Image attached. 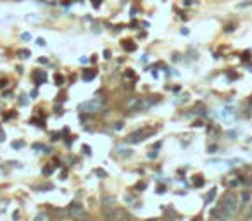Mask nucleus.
I'll use <instances>...</instances> for the list:
<instances>
[{
    "mask_svg": "<svg viewBox=\"0 0 252 221\" xmlns=\"http://www.w3.org/2000/svg\"><path fill=\"white\" fill-rule=\"evenodd\" d=\"M92 5H93L95 9H98V7L102 5V0H92Z\"/></svg>",
    "mask_w": 252,
    "mask_h": 221,
    "instance_id": "5701e85b",
    "label": "nucleus"
},
{
    "mask_svg": "<svg viewBox=\"0 0 252 221\" xmlns=\"http://www.w3.org/2000/svg\"><path fill=\"white\" fill-rule=\"evenodd\" d=\"M126 76H128V78H133L135 74H133V71H131V69H128V71H126Z\"/></svg>",
    "mask_w": 252,
    "mask_h": 221,
    "instance_id": "473e14b6",
    "label": "nucleus"
},
{
    "mask_svg": "<svg viewBox=\"0 0 252 221\" xmlns=\"http://www.w3.org/2000/svg\"><path fill=\"white\" fill-rule=\"evenodd\" d=\"M95 175L100 176V178H105V176H107V173H105L104 169H95Z\"/></svg>",
    "mask_w": 252,
    "mask_h": 221,
    "instance_id": "aec40b11",
    "label": "nucleus"
},
{
    "mask_svg": "<svg viewBox=\"0 0 252 221\" xmlns=\"http://www.w3.org/2000/svg\"><path fill=\"white\" fill-rule=\"evenodd\" d=\"M249 102H251V104H252V97H251V99H249Z\"/></svg>",
    "mask_w": 252,
    "mask_h": 221,
    "instance_id": "37998d69",
    "label": "nucleus"
},
{
    "mask_svg": "<svg viewBox=\"0 0 252 221\" xmlns=\"http://www.w3.org/2000/svg\"><path fill=\"white\" fill-rule=\"evenodd\" d=\"M104 57H105V59H111V52H109V50H104Z\"/></svg>",
    "mask_w": 252,
    "mask_h": 221,
    "instance_id": "2f4dec72",
    "label": "nucleus"
},
{
    "mask_svg": "<svg viewBox=\"0 0 252 221\" xmlns=\"http://www.w3.org/2000/svg\"><path fill=\"white\" fill-rule=\"evenodd\" d=\"M50 140H52V142H55V140H60V133H57V131H52V133H50Z\"/></svg>",
    "mask_w": 252,
    "mask_h": 221,
    "instance_id": "2eb2a0df",
    "label": "nucleus"
},
{
    "mask_svg": "<svg viewBox=\"0 0 252 221\" xmlns=\"http://www.w3.org/2000/svg\"><path fill=\"white\" fill-rule=\"evenodd\" d=\"M31 78H33L35 85H41V83L47 81V73H45L43 69H35V71L31 73Z\"/></svg>",
    "mask_w": 252,
    "mask_h": 221,
    "instance_id": "0eeeda50",
    "label": "nucleus"
},
{
    "mask_svg": "<svg viewBox=\"0 0 252 221\" xmlns=\"http://www.w3.org/2000/svg\"><path fill=\"white\" fill-rule=\"evenodd\" d=\"M214 197H216V188H213V190L209 192V195H207V202H213Z\"/></svg>",
    "mask_w": 252,
    "mask_h": 221,
    "instance_id": "f3484780",
    "label": "nucleus"
},
{
    "mask_svg": "<svg viewBox=\"0 0 252 221\" xmlns=\"http://www.w3.org/2000/svg\"><path fill=\"white\" fill-rule=\"evenodd\" d=\"M57 100H59V102H64V100H66V97H64V95H59V99H57Z\"/></svg>",
    "mask_w": 252,
    "mask_h": 221,
    "instance_id": "e433bc0d",
    "label": "nucleus"
},
{
    "mask_svg": "<svg viewBox=\"0 0 252 221\" xmlns=\"http://www.w3.org/2000/svg\"><path fill=\"white\" fill-rule=\"evenodd\" d=\"M52 171H54L52 168H43V169H41V173H43V175H50Z\"/></svg>",
    "mask_w": 252,
    "mask_h": 221,
    "instance_id": "bb28decb",
    "label": "nucleus"
},
{
    "mask_svg": "<svg viewBox=\"0 0 252 221\" xmlns=\"http://www.w3.org/2000/svg\"><path fill=\"white\" fill-rule=\"evenodd\" d=\"M192 126H197V128H199V126H202V121H195V123H194Z\"/></svg>",
    "mask_w": 252,
    "mask_h": 221,
    "instance_id": "f704fd0d",
    "label": "nucleus"
},
{
    "mask_svg": "<svg viewBox=\"0 0 252 221\" xmlns=\"http://www.w3.org/2000/svg\"><path fill=\"white\" fill-rule=\"evenodd\" d=\"M194 187H197V188H200V187H204V178H202L200 175H197V176H194Z\"/></svg>",
    "mask_w": 252,
    "mask_h": 221,
    "instance_id": "f8f14e48",
    "label": "nucleus"
},
{
    "mask_svg": "<svg viewBox=\"0 0 252 221\" xmlns=\"http://www.w3.org/2000/svg\"><path fill=\"white\" fill-rule=\"evenodd\" d=\"M154 133H156V128H140L126 137V143H140V142L147 140L149 137H152Z\"/></svg>",
    "mask_w": 252,
    "mask_h": 221,
    "instance_id": "7ed1b4c3",
    "label": "nucleus"
},
{
    "mask_svg": "<svg viewBox=\"0 0 252 221\" xmlns=\"http://www.w3.org/2000/svg\"><path fill=\"white\" fill-rule=\"evenodd\" d=\"M67 211H69V214H71L73 218H76V220H83V218L86 216V211H85V207H83L79 202H71L69 207H67Z\"/></svg>",
    "mask_w": 252,
    "mask_h": 221,
    "instance_id": "423d86ee",
    "label": "nucleus"
},
{
    "mask_svg": "<svg viewBox=\"0 0 252 221\" xmlns=\"http://www.w3.org/2000/svg\"><path fill=\"white\" fill-rule=\"evenodd\" d=\"M147 221H159V220H147Z\"/></svg>",
    "mask_w": 252,
    "mask_h": 221,
    "instance_id": "79ce46f5",
    "label": "nucleus"
},
{
    "mask_svg": "<svg viewBox=\"0 0 252 221\" xmlns=\"http://www.w3.org/2000/svg\"><path fill=\"white\" fill-rule=\"evenodd\" d=\"M228 78H230V80H237L238 74H235V73H228Z\"/></svg>",
    "mask_w": 252,
    "mask_h": 221,
    "instance_id": "c756f323",
    "label": "nucleus"
},
{
    "mask_svg": "<svg viewBox=\"0 0 252 221\" xmlns=\"http://www.w3.org/2000/svg\"><path fill=\"white\" fill-rule=\"evenodd\" d=\"M164 190H166V188H164V187H162V185H161V187H159V188H157V192H159V194H162V192H164Z\"/></svg>",
    "mask_w": 252,
    "mask_h": 221,
    "instance_id": "58836bf2",
    "label": "nucleus"
},
{
    "mask_svg": "<svg viewBox=\"0 0 252 221\" xmlns=\"http://www.w3.org/2000/svg\"><path fill=\"white\" fill-rule=\"evenodd\" d=\"M114 204H116V199L112 195H104L102 197V206L104 207H112Z\"/></svg>",
    "mask_w": 252,
    "mask_h": 221,
    "instance_id": "9b49d317",
    "label": "nucleus"
},
{
    "mask_svg": "<svg viewBox=\"0 0 252 221\" xmlns=\"http://www.w3.org/2000/svg\"><path fill=\"white\" fill-rule=\"evenodd\" d=\"M104 105V99H93V100H86L83 104H79V111L83 112H95V111H100Z\"/></svg>",
    "mask_w": 252,
    "mask_h": 221,
    "instance_id": "39448f33",
    "label": "nucleus"
},
{
    "mask_svg": "<svg viewBox=\"0 0 252 221\" xmlns=\"http://www.w3.org/2000/svg\"><path fill=\"white\" fill-rule=\"evenodd\" d=\"M190 31H188V28H181V35H188Z\"/></svg>",
    "mask_w": 252,
    "mask_h": 221,
    "instance_id": "72a5a7b5",
    "label": "nucleus"
},
{
    "mask_svg": "<svg viewBox=\"0 0 252 221\" xmlns=\"http://www.w3.org/2000/svg\"><path fill=\"white\" fill-rule=\"evenodd\" d=\"M104 214L109 221H131V216L124 209H119V207H105Z\"/></svg>",
    "mask_w": 252,
    "mask_h": 221,
    "instance_id": "20e7f679",
    "label": "nucleus"
},
{
    "mask_svg": "<svg viewBox=\"0 0 252 221\" xmlns=\"http://www.w3.org/2000/svg\"><path fill=\"white\" fill-rule=\"evenodd\" d=\"M35 221H47V218H45V214H36V218H35Z\"/></svg>",
    "mask_w": 252,
    "mask_h": 221,
    "instance_id": "b1692460",
    "label": "nucleus"
},
{
    "mask_svg": "<svg viewBox=\"0 0 252 221\" xmlns=\"http://www.w3.org/2000/svg\"><path fill=\"white\" fill-rule=\"evenodd\" d=\"M216 150H218V147H216V145H211V147H207V152H211V154H214Z\"/></svg>",
    "mask_w": 252,
    "mask_h": 221,
    "instance_id": "a878e982",
    "label": "nucleus"
},
{
    "mask_svg": "<svg viewBox=\"0 0 252 221\" xmlns=\"http://www.w3.org/2000/svg\"><path fill=\"white\" fill-rule=\"evenodd\" d=\"M135 188H137V190H143V188H145V183H137Z\"/></svg>",
    "mask_w": 252,
    "mask_h": 221,
    "instance_id": "7c9ffc66",
    "label": "nucleus"
},
{
    "mask_svg": "<svg viewBox=\"0 0 252 221\" xmlns=\"http://www.w3.org/2000/svg\"><path fill=\"white\" fill-rule=\"evenodd\" d=\"M17 55H19V57H22V59H26V57H29V55H31V52H29L28 48H19V50H17Z\"/></svg>",
    "mask_w": 252,
    "mask_h": 221,
    "instance_id": "4468645a",
    "label": "nucleus"
},
{
    "mask_svg": "<svg viewBox=\"0 0 252 221\" xmlns=\"http://www.w3.org/2000/svg\"><path fill=\"white\" fill-rule=\"evenodd\" d=\"M161 99L157 95H147V97H135L128 102V109L135 111V112H145L149 111L152 105H156Z\"/></svg>",
    "mask_w": 252,
    "mask_h": 221,
    "instance_id": "f257e3e1",
    "label": "nucleus"
},
{
    "mask_svg": "<svg viewBox=\"0 0 252 221\" xmlns=\"http://www.w3.org/2000/svg\"><path fill=\"white\" fill-rule=\"evenodd\" d=\"M123 124H124L123 121H119V123H116V126H114V130H118V131H119V130H123Z\"/></svg>",
    "mask_w": 252,
    "mask_h": 221,
    "instance_id": "393cba45",
    "label": "nucleus"
},
{
    "mask_svg": "<svg viewBox=\"0 0 252 221\" xmlns=\"http://www.w3.org/2000/svg\"><path fill=\"white\" fill-rule=\"evenodd\" d=\"M81 150H83V154H85V156H92V149H90V145H83V147H81Z\"/></svg>",
    "mask_w": 252,
    "mask_h": 221,
    "instance_id": "dca6fc26",
    "label": "nucleus"
},
{
    "mask_svg": "<svg viewBox=\"0 0 252 221\" xmlns=\"http://www.w3.org/2000/svg\"><path fill=\"white\" fill-rule=\"evenodd\" d=\"M5 85H7V81H5V80H3V81H0V88H3Z\"/></svg>",
    "mask_w": 252,
    "mask_h": 221,
    "instance_id": "ea45409f",
    "label": "nucleus"
},
{
    "mask_svg": "<svg viewBox=\"0 0 252 221\" xmlns=\"http://www.w3.org/2000/svg\"><path fill=\"white\" fill-rule=\"evenodd\" d=\"M24 145V142H12V149H21Z\"/></svg>",
    "mask_w": 252,
    "mask_h": 221,
    "instance_id": "412c9836",
    "label": "nucleus"
},
{
    "mask_svg": "<svg viewBox=\"0 0 252 221\" xmlns=\"http://www.w3.org/2000/svg\"><path fill=\"white\" fill-rule=\"evenodd\" d=\"M249 71H251V73H252V66H249Z\"/></svg>",
    "mask_w": 252,
    "mask_h": 221,
    "instance_id": "a19ab883",
    "label": "nucleus"
},
{
    "mask_svg": "<svg viewBox=\"0 0 252 221\" xmlns=\"http://www.w3.org/2000/svg\"><path fill=\"white\" fill-rule=\"evenodd\" d=\"M249 214H251V216H252V209H251V211H249Z\"/></svg>",
    "mask_w": 252,
    "mask_h": 221,
    "instance_id": "c03bdc74",
    "label": "nucleus"
},
{
    "mask_svg": "<svg viewBox=\"0 0 252 221\" xmlns=\"http://www.w3.org/2000/svg\"><path fill=\"white\" fill-rule=\"evenodd\" d=\"M21 38H22V40H31V35H29V33H22Z\"/></svg>",
    "mask_w": 252,
    "mask_h": 221,
    "instance_id": "cd10ccee",
    "label": "nucleus"
},
{
    "mask_svg": "<svg viewBox=\"0 0 252 221\" xmlns=\"http://www.w3.org/2000/svg\"><path fill=\"white\" fill-rule=\"evenodd\" d=\"M149 157H150V159H156V157H157V149H156V147H152V149H150Z\"/></svg>",
    "mask_w": 252,
    "mask_h": 221,
    "instance_id": "a211bd4d",
    "label": "nucleus"
},
{
    "mask_svg": "<svg viewBox=\"0 0 252 221\" xmlns=\"http://www.w3.org/2000/svg\"><path fill=\"white\" fill-rule=\"evenodd\" d=\"M123 48L126 52H135L137 50V43L133 40H123Z\"/></svg>",
    "mask_w": 252,
    "mask_h": 221,
    "instance_id": "9d476101",
    "label": "nucleus"
},
{
    "mask_svg": "<svg viewBox=\"0 0 252 221\" xmlns=\"http://www.w3.org/2000/svg\"><path fill=\"white\" fill-rule=\"evenodd\" d=\"M118 152H121V156H126V157L131 156V150H130V149H126V150H124V149H119Z\"/></svg>",
    "mask_w": 252,
    "mask_h": 221,
    "instance_id": "6ab92c4d",
    "label": "nucleus"
},
{
    "mask_svg": "<svg viewBox=\"0 0 252 221\" xmlns=\"http://www.w3.org/2000/svg\"><path fill=\"white\" fill-rule=\"evenodd\" d=\"M36 43H38L40 47H45V40H43V38H38V40H36Z\"/></svg>",
    "mask_w": 252,
    "mask_h": 221,
    "instance_id": "c85d7f7f",
    "label": "nucleus"
},
{
    "mask_svg": "<svg viewBox=\"0 0 252 221\" xmlns=\"http://www.w3.org/2000/svg\"><path fill=\"white\" fill-rule=\"evenodd\" d=\"M66 176H67V171H66V169H64V171H62V173H60V178H66Z\"/></svg>",
    "mask_w": 252,
    "mask_h": 221,
    "instance_id": "4c0bfd02",
    "label": "nucleus"
},
{
    "mask_svg": "<svg viewBox=\"0 0 252 221\" xmlns=\"http://www.w3.org/2000/svg\"><path fill=\"white\" fill-rule=\"evenodd\" d=\"M54 81H55V85H57V86H62L66 80H64V76H62V74H57V73H55V76H54Z\"/></svg>",
    "mask_w": 252,
    "mask_h": 221,
    "instance_id": "ddd939ff",
    "label": "nucleus"
},
{
    "mask_svg": "<svg viewBox=\"0 0 252 221\" xmlns=\"http://www.w3.org/2000/svg\"><path fill=\"white\" fill-rule=\"evenodd\" d=\"M240 183H242V180H240V178H238V180H237V178H235V180H233V182H230V185H232V187H238V185H240Z\"/></svg>",
    "mask_w": 252,
    "mask_h": 221,
    "instance_id": "4be33fe9",
    "label": "nucleus"
},
{
    "mask_svg": "<svg viewBox=\"0 0 252 221\" xmlns=\"http://www.w3.org/2000/svg\"><path fill=\"white\" fill-rule=\"evenodd\" d=\"M95 76H97L95 69H83V74H81L83 81H92V80H95Z\"/></svg>",
    "mask_w": 252,
    "mask_h": 221,
    "instance_id": "1a4fd4ad",
    "label": "nucleus"
},
{
    "mask_svg": "<svg viewBox=\"0 0 252 221\" xmlns=\"http://www.w3.org/2000/svg\"><path fill=\"white\" fill-rule=\"evenodd\" d=\"M219 209H221L223 213H226L228 216L233 218V216L237 214V211L240 209V199H238V195L233 194V192L225 194L223 199L219 201Z\"/></svg>",
    "mask_w": 252,
    "mask_h": 221,
    "instance_id": "f03ea898",
    "label": "nucleus"
},
{
    "mask_svg": "<svg viewBox=\"0 0 252 221\" xmlns=\"http://www.w3.org/2000/svg\"><path fill=\"white\" fill-rule=\"evenodd\" d=\"M238 199H240V206H247L252 201V194L249 190H244L242 194H238Z\"/></svg>",
    "mask_w": 252,
    "mask_h": 221,
    "instance_id": "6e6552de",
    "label": "nucleus"
},
{
    "mask_svg": "<svg viewBox=\"0 0 252 221\" xmlns=\"http://www.w3.org/2000/svg\"><path fill=\"white\" fill-rule=\"evenodd\" d=\"M195 221H200V220H195Z\"/></svg>",
    "mask_w": 252,
    "mask_h": 221,
    "instance_id": "a18cd8bd",
    "label": "nucleus"
},
{
    "mask_svg": "<svg viewBox=\"0 0 252 221\" xmlns=\"http://www.w3.org/2000/svg\"><path fill=\"white\" fill-rule=\"evenodd\" d=\"M36 95H38V90H33V92H31V97H33V99H35V97H36Z\"/></svg>",
    "mask_w": 252,
    "mask_h": 221,
    "instance_id": "c9c22d12",
    "label": "nucleus"
}]
</instances>
